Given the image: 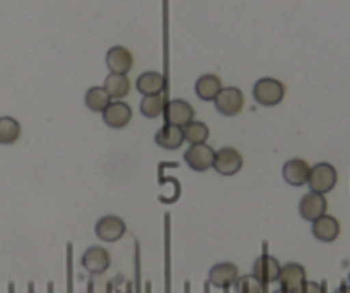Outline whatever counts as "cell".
Masks as SVG:
<instances>
[{"instance_id":"7402d4cb","label":"cell","mask_w":350,"mask_h":293,"mask_svg":"<svg viewBox=\"0 0 350 293\" xmlns=\"http://www.w3.org/2000/svg\"><path fill=\"white\" fill-rule=\"evenodd\" d=\"M21 137V124L14 117H0V144L11 146Z\"/></svg>"},{"instance_id":"4316f807","label":"cell","mask_w":350,"mask_h":293,"mask_svg":"<svg viewBox=\"0 0 350 293\" xmlns=\"http://www.w3.org/2000/svg\"><path fill=\"white\" fill-rule=\"evenodd\" d=\"M333 293H350V285L347 281H343Z\"/></svg>"},{"instance_id":"9a60e30c","label":"cell","mask_w":350,"mask_h":293,"mask_svg":"<svg viewBox=\"0 0 350 293\" xmlns=\"http://www.w3.org/2000/svg\"><path fill=\"white\" fill-rule=\"evenodd\" d=\"M311 234L316 240L325 242V244L335 242L340 235V221L332 214H323L321 218L312 221Z\"/></svg>"},{"instance_id":"2e32d148","label":"cell","mask_w":350,"mask_h":293,"mask_svg":"<svg viewBox=\"0 0 350 293\" xmlns=\"http://www.w3.org/2000/svg\"><path fill=\"white\" fill-rule=\"evenodd\" d=\"M107 67L112 74H127L134 66V57L126 46L116 45L107 52Z\"/></svg>"},{"instance_id":"d6a6232c","label":"cell","mask_w":350,"mask_h":293,"mask_svg":"<svg viewBox=\"0 0 350 293\" xmlns=\"http://www.w3.org/2000/svg\"><path fill=\"white\" fill-rule=\"evenodd\" d=\"M107 293H112V283H109V285H107Z\"/></svg>"},{"instance_id":"f546056e","label":"cell","mask_w":350,"mask_h":293,"mask_svg":"<svg viewBox=\"0 0 350 293\" xmlns=\"http://www.w3.org/2000/svg\"><path fill=\"white\" fill-rule=\"evenodd\" d=\"M28 293H35V285H33V283L28 285Z\"/></svg>"},{"instance_id":"6da1fadb","label":"cell","mask_w":350,"mask_h":293,"mask_svg":"<svg viewBox=\"0 0 350 293\" xmlns=\"http://www.w3.org/2000/svg\"><path fill=\"white\" fill-rule=\"evenodd\" d=\"M252 96L262 107H277L285 98V86L273 77H262L252 87Z\"/></svg>"},{"instance_id":"d6986e66","label":"cell","mask_w":350,"mask_h":293,"mask_svg":"<svg viewBox=\"0 0 350 293\" xmlns=\"http://www.w3.org/2000/svg\"><path fill=\"white\" fill-rule=\"evenodd\" d=\"M221 79L215 74H204L200 79L196 81V89L198 98H201L203 102H215V98L218 96V93L221 91Z\"/></svg>"},{"instance_id":"8992f818","label":"cell","mask_w":350,"mask_h":293,"mask_svg":"<svg viewBox=\"0 0 350 293\" xmlns=\"http://www.w3.org/2000/svg\"><path fill=\"white\" fill-rule=\"evenodd\" d=\"M215 153L217 151L211 146L204 144H194L189 150L184 153V161L187 163V167L194 171H206L210 168H213L215 163Z\"/></svg>"},{"instance_id":"ba28073f","label":"cell","mask_w":350,"mask_h":293,"mask_svg":"<svg viewBox=\"0 0 350 293\" xmlns=\"http://www.w3.org/2000/svg\"><path fill=\"white\" fill-rule=\"evenodd\" d=\"M126 221L116 214L102 217L95 225V234L103 242H117L126 235Z\"/></svg>"},{"instance_id":"cb8c5ba5","label":"cell","mask_w":350,"mask_h":293,"mask_svg":"<svg viewBox=\"0 0 350 293\" xmlns=\"http://www.w3.org/2000/svg\"><path fill=\"white\" fill-rule=\"evenodd\" d=\"M165 107H167V102L161 94H151L141 100L139 110L146 119H158L165 112Z\"/></svg>"},{"instance_id":"4fadbf2b","label":"cell","mask_w":350,"mask_h":293,"mask_svg":"<svg viewBox=\"0 0 350 293\" xmlns=\"http://www.w3.org/2000/svg\"><path fill=\"white\" fill-rule=\"evenodd\" d=\"M306 281L308 279H306V269L302 264H299V262H287L285 266H282L280 278H278L280 288L287 290L291 293H301Z\"/></svg>"},{"instance_id":"836d02e7","label":"cell","mask_w":350,"mask_h":293,"mask_svg":"<svg viewBox=\"0 0 350 293\" xmlns=\"http://www.w3.org/2000/svg\"><path fill=\"white\" fill-rule=\"evenodd\" d=\"M49 293H53V283L52 281L49 283Z\"/></svg>"},{"instance_id":"5b68a950","label":"cell","mask_w":350,"mask_h":293,"mask_svg":"<svg viewBox=\"0 0 350 293\" xmlns=\"http://www.w3.org/2000/svg\"><path fill=\"white\" fill-rule=\"evenodd\" d=\"M194 115H196V112H194L193 105L189 102H186V100H172V102L167 103L163 112L165 124L180 127V129L184 126H187L189 122H193Z\"/></svg>"},{"instance_id":"d4e9b609","label":"cell","mask_w":350,"mask_h":293,"mask_svg":"<svg viewBox=\"0 0 350 293\" xmlns=\"http://www.w3.org/2000/svg\"><path fill=\"white\" fill-rule=\"evenodd\" d=\"M235 293H267V285L259 281L254 275L239 276V279L234 285Z\"/></svg>"},{"instance_id":"30bf717a","label":"cell","mask_w":350,"mask_h":293,"mask_svg":"<svg viewBox=\"0 0 350 293\" xmlns=\"http://www.w3.org/2000/svg\"><path fill=\"white\" fill-rule=\"evenodd\" d=\"M239 279V268L234 262H218V264L211 266L210 273H208V283L215 288L228 290L230 286L235 285Z\"/></svg>"},{"instance_id":"277c9868","label":"cell","mask_w":350,"mask_h":293,"mask_svg":"<svg viewBox=\"0 0 350 293\" xmlns=\"http://www.w3.org/2000/svg\"><path fill=\"white\" fill-rule=\"evenodd\" d=\"M242 165H244V158L235 148L225 146L215 153L213 168L217 170V173L224 175V177H232V175L239 173L242 170Z\"/></svg>"},{"instance_id":"ffe728a7","label":"cell","mask_w":350,"mask_h":293,"mask_svg":"<svg viewBox=\"0 0 350 293\" xmlns=\"http://www.w3.org/2000/svg\"><path fill=\"white\" fill-rule=\"evenodd\" d=\"M103 87L107 89V93L110 94V98H116V100H122L127 94L131 93V79L127 77V74H112L105 77V83Z\"/></svg>"},{"instance_id":"44dd1931","label":"cell","mask_w":350,"mask_h":293,"mask_svg":"<svg viewBox=\"0 0 350 293\" xmlns=\"http://www.w3.org/2000/svg\"><path fill=\"white\" fill-rule=\"evenodd\" d=\"M84 103L92 112L103 113L107 110V107L112 103V98L107 93V89L103 86H93L86 91L84 94Z\"/></svg>"},{"instance_id":"7c38bea8","label":"cell","mask_w":350,"mask_h":293,"mask_svg":"<svg viewBox=\"0 0 350 293\" xmlns=\"http://www.w3.org/2000/svg\"><path fill=\"white\" fill-rule=\"evenodd\" d=\"M309 173H311V165L302 158H292V160L285 161L284 168H282V177L292 187H302L308 184Z\"/></svg>"},{"instance_id":"ac0fdd59","label":"cell","mask_w":350,"mask_h":293,"mask_svg":"<svg viewBox=\"0 0 350 293\" xmlns=\"http://www.w3.org/2000/svg\"><path fill=\"white\" fill-rule=\"evenodd\" d=\"M165 87V77L157 70H148L143 72L136 79V89L143 96H151V94H161Z\"/></svg>"},{"instance_id":"3957f363","label":"cell","mask_w":350,"mask_h":293,"mask_svg":"<svg viewBox=\"0 0 350 293\" xmlns=\"http://www.w3.org/2000/svg\"><path fill=\"white\" fill-rule=\"evenodd\" d=\"M244 94L239 87H221L218 96L215 98V109L225 117H235L244 110Z\"/></svg>"},{"instance_id":"5bb4252c","label":"cell","mask_w":350,"mask_h":293,"mask_svg":"<svg viewBox=\"0 0 350 293\" xmlns=\"http://www.w3.org/2000/svg\"><path fill=\"white\" fill-rule=\"evenodd\" d=\"M103 115V122L110 127V129H124L131 124V119H133V110L122 100H117V102H112L109 107H107Z\"/></svg>"},{"instance_id":"7a4b0ae2","label":"cell","mask_w":350,"mask_h":293,"mask_svg":"<svg viewBox=\"0 0 350 293\" xmlns=\"http://www.w3.org/2000/svg\"><path fill=\"white\" fill-rule=\"evenodd\" d=\"M336 182H338V173H336V168L332 163H316L314 167H311V173H309V191L318 192V194H328L335 189Z\"/></svg>"},{"instance_id":"484cf974","label":"cell","mask_w":350,"mask_h":293,"mask_svg":"<svg viewBox=\"0 0 350 293\" xmlns=\"http://www.w3.org/2000/svg\"><path fill=\"white\" fill-rule=\"evenodd\" d=\"M301 293H326V281H306L302 286Z\"/></svg>"},{"instance_id":"52a82bcc","label":"cell","mask_w":350,"mask_h":293,"mask_svg":"<svg viewBox=\"0 0 350 293\" xmlns=\"http://www.w3.org/2000/svg\"><path fill=\"white\" fill-rule=\"evenodd\" d=\"M110 262H112L110 252L105 247H100V245L88 247L84 251L83 257H81V264L90 275H103L110 268Z\"/></svg>"},{"instance_id":"9c48e42d","label":"cell","mask_w":350,"mask_h":293,"mask_svg":"<svg viewBox=\"0 0 350 293\" xmlns=\"http://www.w3.org/2000/svg\"><path fill=\"white\" fill-rule=\"evenodd\" d=\"M326 210H328V201L325 195L318 194V192H308L299 201V214L302 220L311 221V223L326 214Z\"/></svg>"},{"instance_id":"f1b7e54d","label":"cell","mask_w":350,"mask_h":293,"mask_svg":"<svg viewBox=\"0 0 350 293\" xmlns=\"http://www.w3.org/2000/svg\"><path fill=\"white\" fill-rule=\"evenodd\" d=\"M184 293H191V285H189V281H186V285H184Z\"/></svg>"},{"instance_id":"603a6c76","label":"cell","mask_w":350,"mask_h":293,"mask_svg":"<svg viewBox=\"0 0 350 293\" xmlns=\"http://www.w3.org/2000/svg\"><path fill=\"white\" fill-rule=\"evenodd\" d=\"M184 132V139L194 146V144H204L210 137V129L204 122H200V120H193L187 126L183 127Z\"/></svg>"},{"instance_id":"8fae6325","label":"cell","mask_w":350,"mask_h":293,"mask_svg":"<svg viewBox=\"0 0 350 293\" xmlns=\"http://www.w3.org/2000/svg\"><path fill=\"white\" fill-rule=\"evenodd\" d=\"M280 273H282V264L278 262V259H275L273 255L270 254H265L261 257H258L252 264V275L262 281L265 285H270V283L278 281L280 278Z\"/></svg>"},{"instance_id":"83f0119b","label":"cell","mask_w":350,"mask_h":293,"mask_svg":"<svg viewBox=\"0 0 350 293\" xmlns=\"http://www.w3.org/2000/svg\"><path fill=\"white\" fill-rule=\"evenodd\" d=\"M8 288H9V293H16V286H14V283H9V286H8Z\"/></svg>"},{"instance_id":"1f68e13d","label":"cell","mask_w":350,"mask_h":293,"mask_svg":"<svg viewBox=\"0 0 350 293\" xmlns=\"http://www.w3.org/2000/svg\"><path fill=\"white\" fill-rule=\"evenodd\" d=\"M273 293H291V292H287V290H284V288H278V290H275Z\"/></svg>"},{"instance_id":"4dcf8cb0","label":"cell","mask_w":350,"mask_h":293,"mask_svg":"<svg viewBox=\"0 0 350 293\" xmlns=\"http://www.w3.org/2000/svg\"><path fill=\"white\" fill-rule=\"evenodd\" d=\"M88 293H93V281L88 283Z\"/></svg>"},{"instance_id":"e0dca14e","label":"cell","mask_w":350,"mask_h":293,"mask_svg":"<svg viewBox=\"0 0 350 293\" xmlns=\"http://www.w3.org/2000/svg\"><path fill=\"white\" fill-rule=\"evenodd\" d=\"M154 143H157V146H160L161 150L175 151L186 143V139H184V132L180 127H174L165 124V126L161 127V129H158V132L154 134Z\"/></svg>"}]
</instances>
